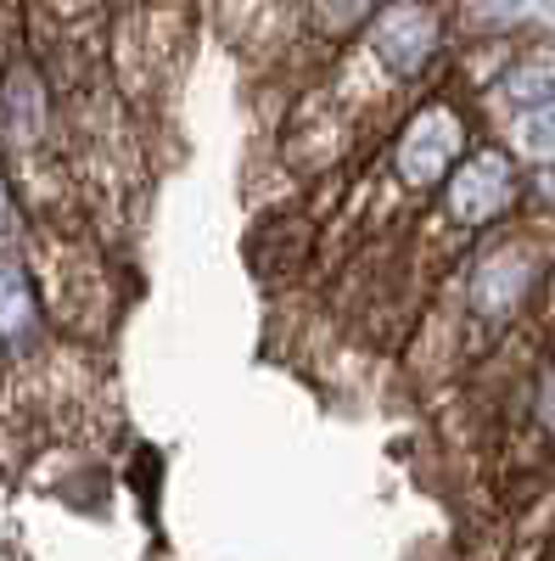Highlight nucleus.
<instances>
[{"mask_svg":"<svg viewBox=\"0 0 555 561\" xmlns=\"http://www.w3.org/2000/svg\"><path fill=\"white\" fill-rule=\"evenodd\" d=\"M511 203H517V169L499 152H477L449 180V214L460 225H488L499 214H511Z\"/></svg>","mask_w":555,"mask_h":561,"instance_id":"nucleus-1","label":"nucleus"},{"mask_svg":"<svg viewBox=\"0 0 555 561\" xmlns=\"http://www.w3.org/2000/svg\"><path fill=\"white\" fill-rule=\"evenodd\" d=\"M454 152H460V118L449 107H427L398 147V174L409 185H432L454 169Z\"/></svg>","mask_w":555,"mask_h":561,"instance_id":"nucleus-2","label":"nucleus"},{"mask_svg":"<svg viewBox=\"0 0 555 561\" xmlns=\"http://www.w3.org/2000/svg\"><path fill=\"white\" fill-rule=\"evenodd\" d=\"M370 45L388 57L393 73H415L427 57H432V45H438V18L427 7H415V0H398V7H388L377 18V28H370Z\"/></svg>","mask_w":555,"mask_h":561,"instance_id":"nucleus-3","label":"nucleus"},{"mask_svg":"<svg viewBox=\"0 0 555 561\" xmlns=\"http://www.w3.org/2000/svg\"><path fill=\"white\" fill-rule=\"evenodd\" d=\"M34 325H39V309H34V287H28V275L18 264L0 259V337H7L12 348H23L34 337Z\"/></svg>","mask_w":555,"mask_h":561,"instance_id":"nucleus-4","label":"nucleus"},{"mask_svg":"<svg viewBox=\"0 0 555 561\" xmlns=\"http://www.w3.org/2000/svg\"><path fill=\"white\" fill-rule=\"evenodd\" d=\"M539 415H544V427L555 433V370L544 377V393H539Z\"/></svg>","mask_w":555,"mask_h":561,"instance_id":"nucleus-5","label":"nucleus"},{"mask_svg":"<svg viewBox=\"0 0 555 561\" xmlns=\"http://www.w3.org/2000/svg\"><path fill=\"white\" fill-rule=\"evenodd\" d=\"M7 219H12V203H7V185H0V230H7Z\"/></svg>","mask_w":555,"mask_h":561,"instance_id":"nucleus-6","label":"nucleus"},{"mask_svg":"<svg viewBox=\"0 0 555 561\" xmlns=\"http://www.w3.org/2000/svg\"><path fill=\"white\" fill-rule=\"evenodd\" d=\"M51 7H62V12H79V7H84V0H51Z\"/></svg>","mask_w":555,"mask_h":561,"instance_id":"nucleus-7","label":"nucleus"}]
</instances>
